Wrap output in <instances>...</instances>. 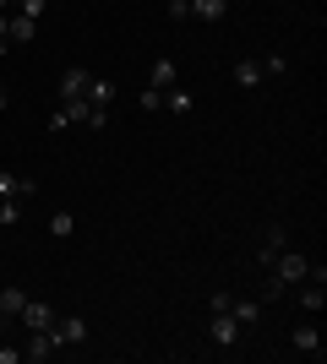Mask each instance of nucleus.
Masks as SVG:
<instances>
[{"label": "nucleus", "instance_id": "25", "mask_svg": "<svg viewBox=\"0 0 327 364\" xmlns=\"http://www.w3.org/2000/svg\"><path fill=\"white\" fill-rule=\"evenodd\" d=\"M6 109H11V92H6V87H0V114H6Z\"/></svg>", "mask_w": 327, "mask_h": 364}, {"label": "nucleus", "instance_id": "10", "mask_svg": "<svg viewBox=\"0 0 327 364\" xmlns=\"http://www.w3.org/2000/svg\"><path fill=\"white\" fill-rule=\"evenodd\" d=\"M38 185L28 180V174H11V168H0V201H28Z\"/></svg>", "mask_w": 327, "mask_h": 364}, {"label": "nucleus", "instance_id": "4", "mask_svg": "<svg viewBox=\"0 0 327 364\" xmlns=\"http://www.w3.org/2000/svg\"><path fill=\"white\" fill-rule=\"evenodd\" d=\"M16 321H22V332H49V326H55V304L28 294V304H22V316H16Z\"/></svg>", "mask_w": 327, "mask_h": 364}, {"label": "nucleus", "instance_id": "23", "mask_svg": "<svg viewBox=\"0 0 327 364\" xmlns=\"http://www.w3.org/2000/svg\"><path fill=\"white\" fill-rule=\"evenodd\" d=\"M0 223L16 228V223H22V207H16V201H0Z\"/></svg>", "mask_w": 327, "mask_h": 364}, {"label": "nucleus", "instance_id": "6", "mask_svg": "<svg viewBox=\"0 0 327 364\" xmlns=\"http://www.w3.org/2000/svg\"><path fill=\"white\" fill-rule=\"evenodd\" d=\"M289 343H295V353H306V359H322V326H316V321H300L295 332H289Z\"/></svg>", "mask_w": 327, "mask_h": 364}, {"label": "nucleus", "instance_id": "17", "mask_svg": "<svg viewBox=\"0 0 327 364\" xmlns=\"http://www.w3.org/2000/svg\"><path fill=\"white\" fill-rule=\"evenodd\" d=\"M284 245H289V228H284V223H273V228L262 234V261H273V256L284 250Z\"/></svg>", "mask_w": 327, "mask_h": 364}, {"label": "nucleus", "instance_id": "2", "mask_svg": "<svg viewBox=\"0 0 327 364\" xmlns=\"http://www.w3.org/2000/svg\"><path fill=\"white\" fill-rule=\"evenodd\" d=\"M306 267H311V256H300V250H289V245H284L279 256L267 261V277H273L279 289H295V283H306Z\"/></svg>", "mask_w": 327, "mask_h": 364}, {"label": "nucleus", "instance_id": "14", "mask_svg": "<svg viewBox=\"0 0 327 364\" xmlns=\"http://www.w3.org/2000/svg\"><path fill=\"white\" fill-rule=\"evenodd\" d=\"M115 92H120V87H115L109 76H93V82H88V92H82V98H88V104H93V109H109V104H115Z\"/></svg>", "mask_w": 327, "mask_h": 364}, {"label": "nucleus", "instance_id": "9", "mask_svg": "<svg viewBox=\"0 0 327 364\" xmlns=\"http://www.w3.org/2000/svg\"><path fill=\"white\" fill-rule=\"evenodd\" d=\"M88 82H93V71H88V65H66L61 71V104H71V98H82V92H88Z\"/></svg>", "mask_w": 327, "mask_h": 364}, {"label": "nucleus", "instance_id": "3", "mask_svg": "<svg viewBox=\"0 0 327 364\" xmlns=\"http://www.w3.org/2000/svg\"><path fill=\"white\" fill-rule=\"evenodd\" d=\"M207 337H213L218 348H234V343L246 337V326H240V321H234L229 310H213V321H207Z\"/></svg>", "mask_w": 327, "mask_h": 364}, {"label": "nucleus", "instance_id": "15", "mask_svg": "<svg viewBox=\"0 0 327 364\" xmlns=\"http://www.w3.org/2000/svg\"><path fill=\"white\" fill-rule=\"evenodd\" d=\"M191 16H197V22H224V16H229V0H191Z\"/></svg>", "mask_w": 327, "mask_h": 364}, {"label": "nucleus", "instance_id": "12", "mask_svg": "<svg viewBox=\"0 0 327 364\" xmlns=\"http://www.w3.org/2000/svg\"><path fill=\"white\" fill-rule=\"evenodd\" d=\"M295 299H300V310H306V316H322V310H327V289H322V283H311V277H306V283H295Z\"/></svg>", "mask_w": 327, "mask_h": 364}, {"label": "nucleus", "instance_id": "11", "mask_svg": "<svg viewBox=\"0 0 327 364\" xmlns=\"http://www.w3.org/2000/svg\"><path fill=\"white\" fill-rule=\"evenodd\" d=\"M22 304H28V289L6 283V289H0V326H11V321L22 316Z\"/></svg>", "mask_w": 327, "mask_h": 364}, {"label": "nucleus", "instance_id": "7", "mask_svg": "<svg viewBox=\"0 0 327 364\" xmlns=\"http://www.w3.org/2000/svg\"><path fill=\"white\" fill-rule=\"evenodd\" d=\"M55 348H61V337H55V326L49 332H28V343H22V364H38V359H55Z\"/></svg>", "mask_w": 327, "mask_h": 364}, {"label": "nucleus", "instance_id": "16", "mask_svg": "<svg viewBox=\"0 0 327 364\" xmlns=\"http://www.w3.org/2000/svg\"><path fill=\"white\" fill-rule=\"evenodd\" d=\"M229 316L240 321V326H256V321H262V299H229Z\"/></svg>", "mask_w": 327, "mask_h": 364}, {"label": "nucleus", "instance_id": "21", "mask_svg": "<svg viewBox=\"0 0 327 364\" xmlns=\"http://www.w3.org/2000/svg\"><path fill=\"white\" fill-rule=\"evenodd\" d=\"M158 109H164V92H158V87H142V114H158Z\"/></svg>", "mask_w": 327, "mask_h": 364}, {"label": "nucleus", "instance_id": "13", "mask_svg": "<svg viewBox=\"0 0 327 364\" xmlns=\"http://www.w3.org/2000/svg\"><path fill=\"white\" fill-rule=\"evenodd\" d=\"M33 33H38V22H33V16H22V11H6V38H11V44H28Z\"/></svg>", "mask_w": 327, "mask_h": 364}, {"label": "nucleus", "instance_id": "20", "mask_svg": "<svg viewBox=\"0 0 327 364\" xmlns=\"http://www.w3.org/2000/svg\"><path fill=\"white\" fill-rule=\"evenodd\" d=\"M71 228H77V218H71V213H55V218H49V234H55V240H71Z\"/></svg>", "mask_w": 327, "mask_h": 364}, {"label": "nucleus", "instance_id": "1", "mask_svg": "<svg viewBox=\"0 0 327 364\" xmlns=\"http://www.w3.org/2000/svg\"><path fill=\"white\" fill-rule=\"evenodd\" d=\"M109 109H93L88 98H71V104H61L55 114H49V131H66V125H93V131H104Z\"/></svg>", "mask_w": 327, "mask_h": 364}, {"label": "nucleus", "instance_id": "26", "mask_svg": "<svg viewBox=\"0 0 327 364\" xmlns=\"http://www.w3.org/2000/svg\"><path fill=\"white\" fill-rule=\"evenodd\" d=\"M6 49H11V38H6V33H0V55H6Z\"/></svg>", "mask_w": 327, "mask_h": 364}, {"label": "nucleus", "instance_id": "19", "mask_svg": "<svg viewBox=\"0 0 327 364\" xmlns=\"http://www.w3.org/2000/svg\"><path fill=\"white\" fill-rule=\"evenodd\" d=\"M164 109H170V114H191V109H197V98H191L186 87H170V92H164Z\"/></svg>", "mask_w": 327, "mask_h": 364}, {"label": "nucleus", "instance_id": "5", "mask_svg": "<svg viewBox=\"0 0 327 364\" xmlns=\"http://www.w3.org/2000/svg\"><path fill=\"white\" fill-rule=\"evenodd\" d=\"M55 337H61V348H77V343H88V316H55Z\"/></svg>", "mask_w": 327, "mask_h": 364}, {"label": "nucleus", "instance_id": "28", "mask_svg": "<svg viewBox=\"0 0 327 364\" xmlns=\"http://www.w3.org/2000/svg\"><path fill=\"white\" fill-rule=\"evenodd\" d=\"M186 6H191V0H186Z\"/></svg>", "mask_w": 327, "mask_h": 364}, {"label": "nucleus", "instance_id": "24", "mask_svg": "<svg viewBox=\"0 0 327 364\" xmlns=\"http://www.w3.org/2000/svg\"><path fill=\"white\" fill-rule=\"evenodd\" d=\"M0 364H22V343H0Z\"/></svg>", "mask_w": 327, "mask_h": 364}, {"label": "nucleus", "instance_id": "22", "mask_svg": "<svg viewBox=\"0 0 327 364\" xmlns=\"http://www.w3.org/2000/svg\"><path fill=\"white\" fill-rule=\"evenodd\" d=\"M289 71V60H284V55H262V76H284Z\"/></svg>", "mask_w": 327, "mask_h": 364}, {"label": "nucleus", "instance_id": "27", "mask_svg": "<svg viewBox=\"0 0 327 364\" xmlns=\"http://www.w3.org/2000/svg\"><path fill=\"white\" fill-rule=\"evenodd\" d=\"M0 11H11V0H0Z\"/></svg>", "mask_w": 327, "mask_h": 364}, {"label": "nucleus", "instance_id": "8", "mask_svg": "<svg viewBox=\"0 0 327 364\" xmlns=\"http://www.w3.org/2000/svg\"><path fill=\"white\" fill-rule=\"evenodd\" d=\"M147 87H158V92L180 87V60H175V55H158L153 71H147Z\"/></svg>", "mask_w": 327, "mask_h": 364}, {"label": "nucleus", "instance_id": "18", "mask_svg": "<svg viewBox=\"0 0 327 364\" xmlns=\"http://www.w3.org/2000/svg\"><path fill=\"white\" fill-rule=\"evenodd\" d=\"M256 82H262V60H251V55H246V60L234 65V87H256Z\"/></svg>", "mask_w": 327, "mask_h": 364}]
</instances>
